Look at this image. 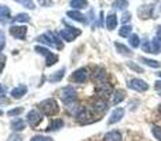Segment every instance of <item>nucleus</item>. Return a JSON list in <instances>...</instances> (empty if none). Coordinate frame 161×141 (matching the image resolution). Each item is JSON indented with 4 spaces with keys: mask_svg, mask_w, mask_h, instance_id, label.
I'll use <instances>...</instances> for the list:
<instances>
[{
    "mask_svg": "<svg viewBox=\"0 0 161 141\" xmlns=\"http://www.w3.org/2000/svg\"><path fill=\"white\" fill-rule=\"evenodd\" d=\"M88 78H89L88 69H86V68H79L78 71L74 72V75L71 76V79H72L74 82H76V83H85Z\"/></svg>",
    "mask_w": 161,
    "mask_h": 141,
    "instance_id": "10",
    "label": "nucleus"
},
{
    "mask_svg": "<svg viewBox=\"0 0 161 141\" xmlns=\"http://www.w3.org/2000/svg\"><path fill=\"white\" fill-rule=\"evenodd\" d=\"M62 127H64V120L55 119V120H53L51 124L47 127V131H57V130H59V128H62Z\"/></svg>",
    "mask_w": 161,
    "mask_h": 141,
    "instance_id": "20",
    "label": "nucleus"
},
{
    "mask_svg": "<svg viewBox=\"0 0 161 141\" xmlns=\"http://www.w3.org/2000/svg\"><path fill=\"white\" fill-rule=\"evenodd\" d=\"M151 11H153V6L147 4V6H143V7L139 8V14L142 19H148L151 16Z\"/></svg>",
    "mask_w": 161,
    "mask_h": 141,
    "instance_id": "22",
    "label": "nucleus"
},
{
    "mask_svg": "<svg viewBox=\"0 0 161 141\" xmlns=\"http://www.w3.org/2000/svg\"><path fill=\"white\" fill-rule=\"evenodd\" d=\"M143 51H146V52H151V42H148V41L143 42Z\"/></svg>",
    "mask_w": 161,
    "mask_h": 141,
    "instance_id": "41",
    "label": "nucleus"
},
{
    "mask_svg": "<svg viewBox=\"0 0 161 141\" xmlns=\"http://www.w3.org/2000/svg\"><path fill=\"white\" fill-rule=\"evenodd\" d=\"M114 47H116V50L119 51V54H122V55H125V57L133 55V51H130L127 47H126V45L120 44V42H114Z\"/></svg>",
    "mask_w": 161,
    "mask_h": 141,
    "instance_id": "23",
    "label": "nucleus"
},
{
    "mask_svg": "<svg viewBox=\"0 0 161 141\" xmlns=\"http://www.w3.org/2000/svg\"><path fill=\"white\" fill-rule=\"evenodd\" d=\"M125 97H126L125 90H116V92L113 93V99H112V103H113V105H119L120 102H123V100H125Z\"/></svg>",
    "mask_w": 161,
    "mask_h": 141,
    "instance_id": "25",
    "label": "nucleus"
},
{
    "mask_svg": "<svg viewBox=\"0 0 161 141\" xmlns=\"http://www.w3.org/2000/svg\"><path fill=\"white\" fill-rule=\"evenodd\" d=\"M129 88L130 89H133V90H136V92H146V90H148V83L147 82H144L143 79H131L130 82H129Z\"/></svg>",
    "mask_w": 161,
    "mask_h": 141,
    "instance_id": "6",
    "label": "nucleus"
},
{
    "mask_svg": "<svg viewBox=\"0 0 161 141\" xmlns=\"http://www.w3.org/2000/svg\"><path fill=\"white\" fill-rule=\"evenodd\" d=\"M11 21H13L14 24H16V23H27V21H30V17L25 13H20V14H17L16 17H13Z\"/></svg>",
    "mask_w": 161,
    "mask_h": 141,
    "instance_id": "28",
    "label": "nucleus"
},
{
    "mask_svg": "<svg viewBox=\"0 0 161 141\" xmlns=\"http://www.w3.org/2000/svg\"><path fill=\"white\" fill-rule=\"evenodd\" d=\"M119 35L120 37H130L131 35V27L130 25H123L119 30Z\"/></svg>",
    "mask_w": 161,
    "mask_h": 141,
    "instance_id": "32",
    "label": "nucleus"
},
{
    "mask_svg": "<svg viewBox=\"0 0 161 141\" xmlns=\"http://www.w3.org/2000/svg\"><path fill=\"white\" fill-rule=\"evenodd\" d=\"M64 75H65V68H61L59 71H57L55 73H53L50 78H48V80L50 82H59V80L64 78Z\"/></svg>",
    "mask_w": 161,
    "mask_h": 141,
    "instance_id": "26",
    "label": "nucleus"
},
{
    "mask_svg": "<svg viewBox=\"0 0 161 141\" xmlns=\"http://www.w3.org/2000/svg\"><path fill=\"white\" fill-rule=\"evenodd\" d=\"M2 114H3V111H2V110H0V116H2Z\"/></svg>",
    "mask_w": 161,
    "mask_h": 141,
    "instance_id": "50",
    "label": "nucleus"
},
{
    "mask_svg": "<svg viewBox=\"0 0 161 141\" xmlns=\"http://www.w3.org/2000/svg\"><path fill=\"white\" fill-rule=\"evenodd\" d=\"M158 111H160V113H161V105L158 106Z\"/></svg>",
    "mask_w": 161,
    "mask_h": 141,
    "instance_id": "48",
    "label": "nucleus"
},
{
    "mask_svg": "<svg viewBox=\"0 0 161 141\" xmlns=\"http://www.w3.org/2000/svg\"><path fill=\"white\" fill-rule=\"evenodd\" d=\"M92 80H93L95 83H105L108 82V73H106V71L103 69V68H95L93 73H92Z\"/></svg>",
    "mask_w": 161,
    "mask_h": 141,
    "instance_id": "7",
    "label": "nucleus"
},
{
    "mask_svg": "<svg viewBox=\"0 0 161 141\" xmlns=\"http://www.w3.org/2000/svg\"><path fill=\"white\" fill-rule=\"evenodd\" d=\"M38 41L40 42H44V44L50 45V47H55V48H58V50H61V48H62L61 40H59L54 33H45V34H42V35L38 37Z\"/></svg>",
    "mask_w": 161,
    "mask_h": 141,
    "instance_id": "2",
    "label": "nucleus"
},
{
    "mask_svg": "<svg viewBox=\"0 0 161 141\" xmlns=\"http://www.w3.org/2000/svg\"><path fill=\"white\" fill-rule=\"evenodd\" d=\"M25 93H27V86L25 85H19L17 88H14L13 90H11V96H13L14 99H20V97H23Z\"/></svg>",
    "mask_w": 161,
    "mask_h": 141,
    "instance_id": "16",
    "label": "nucleus"
},
{
    "mask_svg": "<svg viewBox=\"0 0 161 141\" xmlns=\"http://www.w3.org/2000/svg\"><path fill=\"white\" fill-rule=\"evenodd\" d=\"M140 61L143 62V64H146L147 67H151V68H160V62L157 61H153V59H148V58H140Z\"/></svg>",
    "mask_w": 161,
    "mask_h": 141,
    "instance_id": "30",
    "label": "nucleus"
},
{
    "mask_svg": "<svg viewBox=\"0 0 161 141\" xmlns=\"http://www.w3.org/2000/svg\"><path fill=\"white\" fill-rule=\"evenodd\" d=\"M123 116H125V109H123V107L114 109V110L112 111L109 120H108V124H116V123H119L120 120L123 119Z\"/></svg>",
    "mask_w": 161,
    "mask_h": 141,
    "instance_id": "13",
    "label": "nucleus"
},
{
    "mask_svg": "<svg viewBox=\"0 0 161 141\" xmlns=\"http://www.w3.org/2000/svg\"><path fill=\"white\" fill-rule=\"evenodd\" d=\"M103 141H122V133H120L119 130L109 131L108 134H105Z\"/></svg>",
    "mask_w": 161,
    "mask_h": 141,
    "instance_id": "17",
    "label": "nucleus"
},
{
    "mask_svg": "<svg viewBox=\"0 0 161 141\" xmlns=\"http://www.w3.org/2000/svg\"><path fill=\"white\" fill-rule=\"evenodd\" d=\"M7 141H23V137L20 136V134L14 133V134H11V136L8 137V138H7Z\"/></svg>",
    "mask_w": 161,
    "mask_h": 141,
    "instance_id": "39",
    "label": "nucleus"
},
{
    "mask_svg": "<svg viewBox=\"0 0 161 141\" xmlns=\"http://www.w3.org/2000/svg\"><path fill=\"white\" fill-rule=\"evenodd\" d=\"M92 119H93V116H92V110H89V109H86V107H82L79 110V113L76 114V120H78L79 123H82V124H85V123H91Z\"/></svg>",
    "mask_w": 161,
    "mask_h": 141,
    "instance_id": "11",
    "label": "nucleus"
},
{
    "mask_svg": "<svg viewBox=\"0 0 161 141\" xmlns=\"http://www.w3.org/2000/svg\"><path fill=\"white\" fill-rule=\"evenodd\" d=\"M112 92H113V86H112L109 82L99 83V85L96 86V93L99 95L100 97H106V96H109V95H112Z\"/></svg>",
    "mask_w": 161,
    "mask_h": 141,
    "instance_id": "12",
    "label": "nucleus"
},
{
    "mask_svg": "<svg viewBox=\"0 0 161 141\" xmlns=\"http://www.w3.org/2000/svg\"><path fill=\"white\" fill-rule=\"evenodd\" d=\"M40 109H41V111L45 114V116H55V114L59 111L58 103H57L54 99H47V100H44V102H41Z\"/></svg>",
    "mask_w": 161,
    "mask_h": 141,
    "instance_id": "1",
    "label": "nucleus"
},
{
    "mask_svg": "<svg viewBox=\"0 0 161 141\" xmlns=\"http://www.w3.org/2000/svg\"><path fill=\"white\" fill-rule=\"evenodd\" d=\"M16 2H19L20 4H23V6H24V7L31 8V10H33V8L36 7V6H34V3L31 2V0H16Z\"/></svg>",
    "mask_w": 161,
    "mask_h": 141,
    "instance_id": "35",
    "label": "nucleus"
},
{
    "mask_svg": "<svg viewBox=\"0 0 161 141\" xmlns=\"http://www.w3.org/2000/svg\"><path fill=\"white\" fill-rule=\"evenodd\" d=\"M59 97L62 99L64 103H69L76 100V90L74 86H65L64 89L59 90Z\"/></svg>",
    "mask_w": 161,
    "mask_h": 141,
    "instance_id": "4",
    "label": "nucleus"
},
{
    "mask_svg": "<svg viewBox=\"0 0 161 141\" xmlns=\"http://www.w3.org/2000/svg\"><path fill=\"white\" fill-rule=\"evenodd\" d=\"M38 3L41 6H45V7H48V6L53 4V0H38Z\"/></svg>",
    "mask_w": 161,
    "mask_h": 141,
    "instance_id": "43",
    "label": "nucleus"
},
{
    "mask_svg": "<svg viewBox=\"0 0 161 141\" xmlns=\"http://www.w3.org/2000/svg\"><path fill=\"white\" fill-rule=\"evenodd\" d=\"M10 34L17 40H25V35H27V27H25V25H11Z\"/></svg>",
    "mask_w": 161,
    "mask_h": 141,
    "instance_id": "8",
    "label": "nucleus"
},
{
    "mask_svg": "<svg viewBox=\"0 0 161 141\" xmlns=\"http://www.w3.org/2000/svg\"><path fill=\"white\" fill-rule=\"evenodd\" d=\"M4 65H6V57L0 55V75H2L3 69H4Z\"/></svg>",
    "mask_w": 161,
    "mask_h": 141,
    "instance_id": "42",
    "label": "nucleus"
},
{
    "mask_svg": "<svg viewBox=\"0 0 161 141\" xmlns=\"http://www.w3.org/2000/svg\"><path fill=\"white\" fill-rule=\"evenodd\" d=\"M71 6H72L75 10H79V8H85L86 6H88V2H85V0H72Z\"/></svg>",
    "mask_w": 161,
    "mask_h": 141,
    "instance_id": "29",
    "label": "nucleus"
},
{
    "mask_svg": "<svg viewBox=\"0 0 161 141\" xmlns=\"http://www.w3.org/2000/svg\"><path fill=\"white\" fill-rule=\"evenodd\" d=\"M129 44L131 45V48H137L140 45V38L137 34H131L130 35V40H129Z\"/></svg>",
    "mask_w": 161,
    "mask_h": 141,
    "instance_id": "31",
    "label": "nucleus"
},
{
    "mask_svg": "<svg viewBox=\"0 0 161 141\" xmlns=\"http://www.w3.org/2000/svg\"><path fill=\"white\" fill-rule=\"evenodd\" d=\"M154 88H156L157 90H161V80H157V82L154 83Z\"/></svg>",
    "mask_w": 161,
    "mask_h": 141,
    "instance_id": "45",
    "label": "nucleus"
},
{
    "mask_svg": "<svg viewBox=\"0 0 161 141\" xmlns=\"http://www.w3.org/2000/svg\"><path fill=\"white\" fill-rule=\"evenodd\" d=\"M67 16L68 17H71L72 20H76V21H80V23H86V19H85V16L83 14H80L79 11H74V10H71V11H68L67 13Z\"/></svg>",
    "mask_w": 161,
    "mask_h": 141,
    "instance_id": "24",
    "label": "nucleus"
},
{
    "mask_svg": "<svg viewBox=\"0 0 161 141\" xmlns=\"http://www.w3.org/2000/svg\"><path fill=\"white\" fill-rule=\"evenodd\" d=\"M151 133H153V136L156 137L158 141H161V127L158 126H153V128H151Z\"/></svg>",
    "mask_w": 161,
    "mask_h": 141,
    "instance_id": "33",
    "label": "nucleus"
},
{
    "mask_svg": "<svg viewBox=\"0 0 161 141\" xmlns=\"http://www.w3.org/2000/svg\"><path fill=\"white\" fill-rule=\"evenodd\" d=\"M41 120H42V117H41V114H40V111L30 110L27 113V123L30 127H37V126L41 123Z\"/></svg>",
    "mask_w": 161,
    "mask_h": 141,
    "instance_id": "9",
    "label": "nucleus"
},
{
    "mask_svg": "<svg viewBox=\"0 0 161 141\" xmlns=\"http://www.w3.org/2000/svg\"><path fill=\"white\" fill-rule=\"evenodd\" d=\"M116 25H117L116 14H109V16L106 17V27H108V30H114Z\"/></svg>",
    "mask_w": 161,
    "mask_h": 141,
    "instance_id": "19",
    "label": "nucleus"
},
{
    "mask_svg": "<svg viewBox=\"0 0 161 141\" xmlns=\"http://www.w3.org/2000/svg\"><path fill=\"white\" fill-rule=\"evenodd\" d=\"M23 110H24L23 107H17V109H13V110H8L7 116H19V114L23 113Z\"/></svg>",
    "mask_w": 161,
    "mask_h": 141,
    "instance_id": "37",
    "label": "nucleus"
},
{
    "mask_svg": "<svg viewBox=\"0 0 161 141\" xmlns=\"http://www.w3.org/2000/svg\"><path fill=\"white\" fill-rule=\"evenodd\" d=\"M34 50L37 51L38 54H42V55L45 57V62H47V67H53V65H55L57 62H58V55L57 54H53L48 48H45V47H41V45H37Z\"/></svg>",
    "mask_w": 161,
    "mask_h": 141,
    "instance_id": "3",
    "label": "nucleus"
},
{
    "mask_svg": "<svg viewBox=\"0 0 161 141\" xmlns=\"http://www.w3.org/2000/svg\"><path fill=\"white\" fill-rule=\"evenodd\" d=\"M113 7L116 8H126L127 7V0H116L113 3Z\"/></svg>",
    "mask_w": 161,
    "mask_h": 141,
    "instance_id": "34",
    "label": "nucleus"
},
{
    "mask_svg": "<svg viewBox=\"0 0 161 141\" xmlns=\"http://www.w3.org/2000/svg\"><path fill=\"white\" fill-rule=\"evenodd\" d=\"M127 67L130 68V69H133L134 72H137V73H142L143 72V68L139 67L137 64H134V62H127Z\"/></svg>",
    "mask_w": 161,
    "mask_h": 141,
    "instance_id": "36",
    "label": "nucleus"
},
{
    "mask_svg": "<svg viewBox=\"0 0 161 141\" xmlns=\"http://www.w3.org/2000/svg\"><path fill=\"white\" fill-rule=\"evenodd\" d=\"M4 45H6V38H4V34H3V33H0V54H2V51H3V48H4Z\"/></svg>",
    "mask_w": 161,
    "mask_h": 141,
    "instance_id": "40",
    "label": "nucleus"
},
{
    "mask_svg": "<svg viewBox=\"0 0 161 141\" xmlns=\"http://www.w3.org/2000/svg\"><path fill=\"white\" fill-rule=\"evenodd\" d=\"M160 96H161V93H160Z\"/></svg>",
    "mask_w": 161,
    "mask_h": 141,
    "instance_id": "51",
    "label": "nucleus"
},
{
    "mask_svg": "<svg viewBox=\"0 0 161 141\" xmlns=\"http://www.w3.org/2000/svg\"><path fill=\"white\" fill-rule=\"evenodd\" d=\"M130 19H131V14L130 13H125L123 14V17H122V23H127Z\"/></svg>",
    "mask_w": 161,
    "mask_h": 141,
    "instance_id": "44",
    "label": "nucleus"
},
{
    "mask_svg": "<svg viewBox=\"0 0 161 141\" xmlns=\"http://www.w3.org/2000/svg\"><path fill=\"white\" fill-rule=\"evenodd\" d=\"M10 127H11V130L13 131H21V130H24L25 123H24V120L23 119H14L13 122H11Z\"/></svg>",
    "mask_w": 161,
    "mask_h": 141,
    "instance_id": "18",
    "label": "nucleus"
},
{
    "mask_svg": "<svg viewBox=\"0 0 161 141\" xmlns=\"http://www.w3.org/2000/svg\"><path fill=\"white\" fill-rule=\"evenodd\" d=\"M65 106H67V111L71 114V116H76V114L79 113V110L82 109L76 100H74V102H69V103H65Z\"/></svg>",
    "mask_w": 161,
    "mask_h": 141,
    "instance_id": "15",
    "label": "nucleus"
},
{
    "mask_svg": "<svg viewBox=\"0 0 161 141\" xmlns=\"http://www.w3.org/2000/svg\"><path fill=\"white\" fill-rule=\"evenodd\" d=\"M4 103H8V100L4 96H0V105H4Z\"/></svg>",
    "mask_w": 161,
    "mask_h": 141,
    "instance_id": "46",
    "label": "nucleus"
},
{
    "mask_svg": "<svg viewBox=\"0 0 161 141\" xmlns=\"http://www.w3.org/2000/svg\"><path fill=\"white\" fill-rule=\"evenodd\" d=\"M59 34H61L62 40H65L67 42H71V41H74L78 35H80V30H76V28H74V27H67V28H64Z\"/></svg>",
    "mask_w": 161,
    "mask_h": 141,
    "instance_id": "5",
    "label": "nucleus"
},
{
    "mask_svg": "<svg viewBox=\"0 0 161 141\" xmlns=\"http://www.w3.org/2000/svg\"><path fill=\"white\" fill-rule=\"evenodd\" d=\"M30 141H53V138H50V137H45V136H34Z\"/></svg>",
    "mask_w": 161,
    "mask_h": 141,
    "instance_id": "38",
    "label": "nucleus"
},
{
    "mask_svg": "<svg viewBox=\"0 0 161 141\" xmlns=\"http://www.w3.org/2000/svg\"><path fill=\"white\" fill-rule=\"evenodd\" d=\"M106 109H108V103L103 99L95 100L93 105H92V111H95L96 114H100V113H103V111H106Z\"/></svg>",
    "mask_w": 161,
    "mask_h": 141,
    "instance_id": "14",
    "label": "nucleus"
},
{
    "mask_svg": "<svg viewBox=\"0 0 161 141\" xmlns=\"http://www.w3.org/2000/svg\"><path fill=\"white\" fill-rule=\"evenodd\" d=\"M10 19V8L6 6H0V23H7V20Z\"/></svg>",
    "mask_w": 161,
    "mask_h": 141,
    "instance_id": "21",
    "label": "nucleus"
},
{
    "mask_svg": "<svg viewBox=\"0 0 161 141\" xmlns=\"http://www.w3.org/2000/svg\"><path fill=\"white\" fill-rule=\"evenodd\" d=\"M161 52V38L156 37L151 41V54H160Z\"/></svg>",
    "mask_w": 161,
    "mask_h": 141,
    "instance_id": "27",
    "label": "nucleus"
},
{
    "mask_svg": "<svg viewBox=\"0 0 161 141\" xmlns=\"http://www.w3.org/2000/svg\"><path fill=\"white\" fill-rule=\"evenodd\" d=\"M157 75H158V76H161V72H157Z\"/></svg>",
    "mask_w": 161,
    "mask_h": 141,
    "instance_id": "49",
    "label": "nucleus"
},
{
    "mask_svg": "<svg viewBox=\"0 0 161 141\" xmlns=\"http://www.w3.org/2000/svg\"><path fill=\"white\" fill-rule=\"evenodd\" d=\"M157 37H158V38H161V25L158 28H157Z\"/></svg>",
    "mask_w": 161,
    "mask_h": 141,
    "instance_id": "47",
    "label": "nucleus"
}]
</instances>
